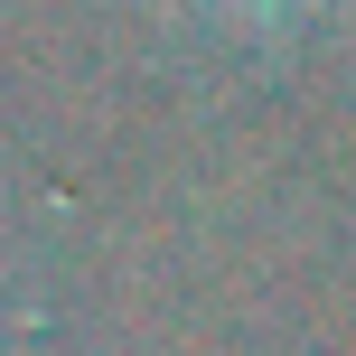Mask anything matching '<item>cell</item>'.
I'll return each instance as SVG.
<instances>
[{"instance_id": "6da1fadb", "label": "cell", "mask_w": 356, "mask_h": 356, "mask_svg": "<svg viewBox=\"0 0 356 356\" xmlns=\"http://www.w3.org/2000/svg\"><path fill=\"white\" fill-rule=\"evenodd\" d=\"M244 10H263V19H272V10H291V0H244Z\"/></svg>"}]
</instances>
